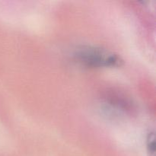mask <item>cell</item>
<instances>
[{
  "instance_id": "cell-2",
  "label": "cell",
  "mask_w": 156,
  "mask_h": 156,
  "mask_svg": "<svg viewBox=\"0 0 156 156\" xmlns=\"http://www.w3.org/2000/svg\"><path fill=\"white\" fill-rule=\"evenodd\" d=\"M155 132H149L146 138V149L149 156H155Z\"/></svg>"
},
{
  "instance_id": "cell-1",
  "label": "cell",
  "mask_w": 156,
  "mask_h": 156,
  "mask_svg": "<svg viewBox=\"0 0 156 156\" xmlns=\"http://www.w3.org/2000/svg\"><path fill=\"white\" fill-rule=\"evenodd\" d=\"M75 56L80 62L92 67L118 66L122 62L117 54L95 46L85 45L78 47Z\"/></svg>"
}]
</instances>
